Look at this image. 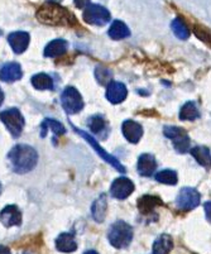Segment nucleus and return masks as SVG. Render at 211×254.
<instances>
[{"mask_svg": "<svg viewBox=\"0 0 211 254\" xmlns=\"http://www.w3.org/2000/svg\"><path fill=\"white\" fill-rule=\"evenodd\" d=\"M37 18L41 23L48 25H75L77 23L75 15L67 10L64 6L59 5V3L48 1L47 4L42 5L37 11Z\"/></svg>", "mask_w": 211, "mask_h": 254, "instance_id": "nucleus-1", "label": "nucleus"}, {"mask_svg": "<svg viewBox=\"0 0 211 254\" xmlns=\"http://www.w3.org/2000/svg\"><path fill=\"white\" fill-rule=\"evenodd\" d=\"M9 162L14 172L27 173L36 167L38 154L31 145L18 144L8 154Z\"/></svg>", "mask_w": 211, "mask_h": 254, "instance_id": "nucleus-2", "label": "nucleus"}, {"mask_svg": "<svg viewBox=\"0 0 211 254\" xmlns=\"http://www.w3.org/2000/svg\"><path fill=\"white\" fill-rule=\"evenodd\" d=\"M109 243L117 249H124L129 247L133 239V228L125 221H115L108 230Z\"/></svg>", "mask_w": 211, "mask_h": 254, "instance_id": "nucleus-3", "label": "nucleus"}, {"mask_svg": "<svg viewBox=\"0 0 211 254\" xmlns=\"http://www.w3.org/2000/svg\"><path fill=\"white\" fill-rule=\"evenodd\" d=\"M0 119L13 137H19L24 128V118L18 109H8L0 113Z\"/></svg>", "mask_w": 211, "mask_h": 254, "instance_id": "nucleus-4", "label": "nucleus"}, {"mask_svg": "<svg viewBox=\"0 0 211 254\" xmlns=\"http://www.w3.org/2000/svg\"><path fill=\"white\" fill-rule=\"evenodd\" d=\"M83 10V20L89 24L94 25H105L110 20V13L106 8L99 4H89L85 6Z\"/></svg>", "mask_w": 211, "mask_h": 254, "instance_id": "nucleus-5", "label": "nucleus"}, {"mask_svg": "<svg viewBox=\"0 0 211 254\" xmlns=\"http://www.w3.org/2000/svg\"><path fill=\"white\" fill-rule=\"evenodd\" d=\"M72 128H73V130H75L76 133H77V134H80L81 137L83 138V139L86 140V142L89 143L90 145H91L92 148H94L95 151H96V153L99 154V156H100L101 158L105 159L106 162L110 163V165L113 166V167H114L115 170L119 171V172H122V173H124V172H125V168L123 167L122 163H120L119 161H118V159L115 158V157H113V156H111V154H109L108 152L105 151V149L101 148L100 145H99V143L96 142V139H95V138L92 137L91 134H89V133H87V131H83V130H81V129L76 128L75 126H72Z\"/></svg>", "mask_w": 211, "mask_h": 254, "instance_id": "nucleus-6", "label": "nucleus"}, {"mask_svg": "<svg viewBox=\"0 0 211 254\" xmlns=\"http://www.w3.org/2000/svg\"><path fill=\"white\" fill-rule=\"evenodd\" d=\"M62 106L66 110L67 114H76L83 108V100L80 92L72 86H69L65 89L64 94L61 96Z\"/></svg>", "mask_w": 211, "mask_h": 254, "instance_id": "nucleus-7", "label": "nucleus"}, {"mask_svg": "<svg viewBox=\"0 0 211 254\" xmlns=\"http://www.w3.org/2000/svg\"><path fill=\"white\" fill-rule=\"evenodd\" d=\"M201 196L198 192V190H195L192 187H184L180 191L176 198V205L182 211H190V210L195 209L200 205Z\"/></svg>", "mask_w": 211, "mask_h": 254, "instance_id": "nucleus-8", "label": "nucleus"}, {"mask_svg": "<svg viewBox=\"0 0 211 254\" xmlns=\"http://www.w3.org/2000/svg\"><path fill=\"white\" fill-rule=\"evenodd\" d=\"M134 191V185L133 182L129 179H125V177H120L117 179L110 187V193L113 197L119 198V200H124L128 196L132 195V192Z\"/></svg>", "mask_w": 211, "mask_h": 254, "instance_id": "nucleus-9", "label": "nucleus"}, {"mask_svg": "<svg viewBox=\"0 0 211 254\" xmlns=\"http://www.w3.org/2000/svg\"><path fill=\"white\" fill-rule=\"evenodd\" d=\"M0 223L6 228L18 226L22 223V214L15 205H8L0 212Z\"/></svg>", "mask_w": 211, "mask_h": 254, "instance_id": "nucleus-10", "label": "nucleus"}, {"mask_svg": "<svg viewBox=\"0 0 211 254\" xmlns=\"http://www.w3.org/2000/svg\"><path fill=\"white\" fill-rule=\"evenodd\" d=\"M128 95V90L124 84L118 81H110L108 84V90H106V99L111 104H119L125 100Z\"/></svg>", "mask_w": 211, "mask_h": 254, "instance_id": "nucleus-11", "label": "nucleus"}, {"mask_svg": "<svg viewBox=\"0 0 211 254\" xmlns=\"http://www.w3.org/2000/svg\"><path fill=\"white\" fill-rule=\"evenodd\" d=\"M122 130L125 139L128 140V142L133 143V144L138 143L139 139L143 135L142 126L137 123V122H134V120H125L124 123H123Z\"/></svg>", "mask_w": 211, "mask_h": 254, "instance_id": "nucleus-12", "label": "nucleus"}, {"mask_svg": "<svg viewBox=\"0 0 211 254\" xmlns=\"http://www.w3.org/2000/svg\"><path fill=\"white\" fill-rule=\"evenodd\" d=\"M29 34L27 32H13L8 36V42L15 53H23L29 46Z\"/></svg>", "mask_w": 211, "mask_h": 254, "instance_id": "nucleus-13", "label": "nucleus"}, {"mask_svg": "<svg viewBox=\"0 0 211 254\" xmlns=\"http://www.w3.org/2000/svg\"><path fill=\"white\" fill-rule=\"evenodd\" d=\"M22 67L15 62H9L0 68V80L5 82H14L22 77Z\"/></svg>", "mask_w": 211, "mask_h": 254, "instance_id": "nucleus-14", "label": "nucleus"}, {"mask_svg": "<svg viewBox=\"0 0 211 254\" xmlns=\"http://www.w3.org/2000/svg\"><path fill=\"white\" fill-rule=\"evenodd\" d=\"M56 248L62 253H72L77 249L75 235L72 233H62L56 239Z\"/></svg>", "mask_w": 211, "mask_h": 254, "instance_id": "nucleus-15", "label": "nucleus"}, {"mask_svg": "<svg viewBox=\"0 0 211 254\" xmlns=\"http://www.w3.org/2000/svg\"><path fill=\"white\" fill-rule=\"evenodd\" d=\"M106 211H108V200H106V195L103 193L94 201L91 206V214L92 218L96 223H103L105 220Z\"/></svg>", "mask_w": 211, "mask_h": 254, "instance_id": "nucleus-16", "label": "nucleus"}, {"mask_svg": "<svg viewBox=\"0 0 211 254\" xmlns=\"http://www.w3.org/2000/svg\"><path fill=\"white\" fill-rule=\"evenodd\" d=\"M173 248V239L168 234H161L153 243V254H168Z\"/></svg>", "mask_w": 211, "mask_h": 254, "instance_id": "nucleus-17", "label": "nucleus"}, {"mask_svg": "<svg viewBox=\"0 0 211 254\" xmlns=\"http://www.w3.org/2000/svg\"><path fill=\"white\" fill-rule=\"evenodd\" d=\"M157 162L154 157L150 154H142L138 159V171L142 176H152L153 172L156 171Z\"/></svg>", "mask_w": 211, "mask_h": 254, "instance_id": "nucleus-18", "label": "nucleus"}, {"mask_svg": "<svg viewBox=\"0 0 211 254\" xmlns=\"http://www.w3.org/2000/svg\"><path fill=\"white\" fill-rule=\"evenodd\" d=\"M161 204V198L157 197V196L145 195L138 200V209L139 211L142 212L143 215H149V214H152V212L154 211V209Z\"/></svg>", "mask_w": 211, "mask_h": 254, "instance_id": "nucleus-19", "label": "nucleus"}, {"mask_svg": "<svg viewBox=\"0 0 211 254\" xmlns=\"http://www.w3.org/2000/svg\"><path fill=\"white\" fill-rule=\"evenodd\" d=\"M67 47H69V43L65 39H55V41H52V42L46 46L45 56L50 57V59L59 57L66 52Z\"/></svg>", "mask_w": 211, "mask_h": 254, "instance_id": "nucleus-20", "label": "nucleus"}, {"mask_svg": "<svg viewBox=\"0 0 211 254\" xmlns=\"http://www.w3.org/2000/svg\"><path fill=\"white\" fill-rule=\"evenodd\" d=\"M108 34L110 38L118 41V39H124L131 36V31L127 27V24L123 23L122 20H114L113 24L110 25V28H109Z\"/></svg>", "mask_w": 211, "mask_h": 254, "instance_id": "nucleus-21", "label": "nucleus"}, {"mask_svg": "<svg viewBox=\"0 0 211 254\" xmlns=\"http://www.w3.org/2000/svg\"><path fill=\"white\" fill-rule=\"evenodd\" d=\"M48 129H50L53 134H56V135H62V134H65V131H66L65 127L62 126L60 122H57V120H55V119H45V120H43V123H42V126H41V130H42L41 135H42V137H45L46 131H47Z\"/></svg>", "mask_w": 211, "mask_h": 254, "instance_id": "nucleus-22", "label": "nucleus"}, {"mask_svg": "<svg viewBox=\"0 0 211 254\" xmlns=\"http://www.w3.org/2000/svg\"><path fill=\"white\" fill-rule=\"evenodd\" d=\"M32 85L37 90H51L53 87V80L47 73H37L32 77Z\"/></svg>", "mask_w": 211, "mask_h": 254, "instance_id": "nucleus-23", "label": "nucleus"}, {"mask_svg": "<svg viewBox=\"0 0 211 254\" xmlns=\"http://www.w3.org/2000/svg\"><path fill=\"white\" fill-rule=\"evenodd\" d=\"M191 154L195 157V159L200 163L204 167H209L210 166V149L208 147H195L191 149Z\"/></svg>", "mask_w": 211, "mask_h": 254, "instance_id": "nucleus-24", "label": "nucleus"}, {"mask_svg": "<svg viewBox=\"0 0 211 254\" xmlns=\"http://www.w3.org/2000/svg\"><path fill=\"white\" fill-rule=\"evenodd\" d=\"M200 117V113H199L198 106L196 104L189 101V103L185 104L180 110V119L181 120H195Z\"/></svg>", "mask_w": 211, "mask_h": 254, "instance_id": "nucleus-25", "label": "nucleus"}, {"mask_svg": "<svg viewBox=\"0 0 211 254\" xmlns=\"http://www.w3.org/2000/svg\"><path fill=\"white\" fill-rule=\"evenodd\" d=\"M89 127L90 130L94 134H101L103 131L108 130V126H106V120L104 119L101 115H94L89 119Z\"/></svg>", "mask_w": 211, "mask_h": 254, "instance_id": "nucleus-26", "label": "nucleus"}, {"mask_svg": "<svg viewBox=\"0 0 211 254\" xmlns=\"http://www.w3.org/2000/svg\"><path fill=\"white\" fill-rule=\"evenodd\" d=\"M172 31L175 36L180 39H187L190 37V29L186 25V23L181 18H176L172 22Z\"/></svg>", "mask_w": 211, "mask_h": 254, "instance_id": "nucleus-27", "label": "nucleus"}, {"mask_svg": "<svg viewBox=\"0 0 211 254\" xmlns=\"http://www.w3.org/2000/svg\"><path fill=\"white\" fill-rule=\"evenodd\" d=\"M156 180L164 185H176L177 184V173L173 170H163L157 173Z\"/></svg>", "mask_w": 211, "mask_h": 254, "instance_id": "nucleus-28", "label": "nucleus"}, {"mask_svg": "<svg viewBox=\"0 0 211 254\" xmlns=\"http://www.w3.org/2000/svg\"><path fill=\"white\" fill-rule=\"evenodd\" d=\"M172 142L173 147H175V149L178 153H186V152H189L190 143L191 142H190V138L189 135H187V133H184V134L180 135V137L175 138Z\"/></svg>", "mask_w": 211, "mask_h": 254, "instance_id": "nucleus-29", "label": "nucleus"}, {"mask_svg": "<svg viewBox=\"0 0 211 254\" xmlns=\"http://www.w3.org/2000/svg\"><path fill=\"white\" fill-rule=\"evenodd\" d=\"M95 76H96L97 82L100 85H108L109 82L111 81V78H113V73L109 68L104 67V66H99L95 70Z\"/></svg>", "mask_w": 211, "mask_h": 254, "instance_id": "nucleus-30", "label": "nucleus"}, {"mask_svg": "<svg viewBox=\"0 0 211 254\" xmlns=\"http://www.w3.org/2000/svg\"><path fill=\"white\" fill-rule=\"evenodd\" d=\"M184 133H186V131L184 130L182 128H178V127H164L163 128V134L166 135L167 138H170L171 140H173L175 138L180 137V135H182Z\"/></svg>", "mask_w": 211, "mask_h": 254, "instance_id": "nucleus-31", "label": "nucleus"}, {"mask_svg": "<svg viewBox=\"0 0 211 254\" xmlns=\"http://www.w3.org/2000/svg\"><path fill=\"white\" fill-rule=\"evenodd\" d=\"M195 33H196V36H198L199 38L203 39L204 42L206 43L210 42V34H209L208 29L204 28V27H199V25H196V27H195Z\"/></svg>", "mask_w": 211, "mask_h": 254, "instance_id": "nucleus-32", "label": "nucleus"}, {"mask_svg": "<svg viewBox=\"0 0 211 254\" xmlns=\"http://www.w3.org/2000/svg\"><path fill=\"white\" fill-rule=\"evenodd\" d=\"M89 3L90 0H75V5L80 9H83L86 5H89Z\"/></svg>", "mask_w": 211, "mask_h": 254, "instance_id": "nucleus-33", "label": "nucleus"}, {"mask_svg": "<svg viewBox=\"0 0 211 254\" xmlns=\"http://www.w3.org/2000/svg\"><path fill=\"white\" fill-rule=\"evenodd\" d=\"M0 254H10V251H9V248H6V247L0 246Z\"/></svg>", "mask_w": 211, "mask_h": 254, "instance_id": "nucleus-34", "label": "nucleus"}, {"mask_svg": "<svg viewBox=\"0 0 211 254\" xmlns=\"http://www.w3.org/2000/svg\"><path fill=\"white\" fill-rule=\"evenodd\" d=\"M205 210H206V216H208V220H210V204L205 205Z\"/></svg>", "mask_w": 211, "mask_h": 254, "instance_id": "nucleus-35", "label": "nucleus"}, {"mask_svg": "<svg viewBox=\"0 0 211 254\" xmlns=\"http://www.w3.org/2000/svg\"><path fill=\"white\" fill-rule=\"evenodd\" d=\"M3 101H4V92L1 91V89H0V105L3 104Z\"/></svg>", "mask_w": 211, "mask_h": 254, "instance_id": "nucleus-36", "label": "nucleus"}, {"mask_svg": "<svg viewBox=\"0 0 211 254\" xmlns=\"http://www.w3.org/2000/svg\"><path fill=\"white\" fill-rule=\"evenodd\" d=\"M83 254H99V253H97V252H95V251H86Z\"/></svg>", "mask_w": 211, "mask_h": 254, "instance_id": "nucleus-37", "label": "nucleus"}, {"mask_svg": "<svg viewBox=\"0 0 211 254\" xmlns=\"http://www.w3.org/2000/svg\"><path fill=\"white\" fill-rule=\"evenodd\" d=\"M50 1H52V3H60L62 0H50Z\"/></svg>", "mask_w": 211, "mask_h": 254, "instance_id": "nucleus-38", "label": "nucleus"}, {"mask_svg": "<svg viewBox=\"0 0 211 254\" xmlns=\"http://www.w3.org/2000/svg\"><path fill=\"white\" fill-rule=\"evenodd\" d=\"M0 192H1V185H0Z\"/></svg>", "mask_w": 211, "mask_h": 254, "instance_id": "nucleus-39", "label": "nucleus"}]
</instances>
